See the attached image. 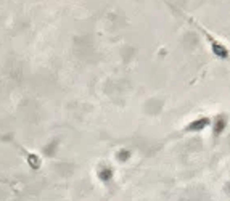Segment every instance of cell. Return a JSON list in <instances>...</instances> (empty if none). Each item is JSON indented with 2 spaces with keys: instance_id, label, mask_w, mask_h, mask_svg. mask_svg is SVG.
<instances>
[{
  "instance_id": "3957f363",
  "label": "cell",
  "mask_w": 230,
  "mask_h": 201,
  "mask_svg": "<svg viewBox=\"0 0 230 201\" xmlns=\"http://www.w3.org/2000/svg\"><path fill=\"white\" fill-rule=\"evenodd\" d=\"M209 125H211V116L203 114V116H200V118L190 121L182 129V132H201V130H204L206 127H209Z\"/></svg>"
},
{
  "instance_id": "6da1fadb",
  "label": "cell",
  "mask_w": 230,
  "mask_h": 201,
  "mask_svg": "<svg viewBox=\"0 0 230 201\" xmlns=\"http://www.w3.org/2000/svg\"><path fill=\"white\" fill-rule=\"evenodd\" d=\"M180 13H182V16H184V18L187 19V21L190 23V24L193 26L195 29H198V31H200V32L204 36V40L208 42L209 50H211L212 55H214L216 58H219V60H227V58L230 56V50H229V47L225 45V43L222 42L221 39H217V37H216L212 32H209V31L206 29L200 21H196L195 18H191L190 15H187V13H184V11H180Z\"/></svg>"
},
{
  "instance_id": "7a4b0ae2",
  "label": "cell",
  "mask_w": 230,
  "mask_h": 201,
  "mask_svg": "<svg viewBox=\"0 0 230 201\" xmlns=\"http://www.w3.org/2000/svg\"><path fill=\"white\" fill-rule=\"evenodd\" d=\"M227 124H229V118L225 113H217L214 118H211V132H212V137L214 138H219L222 134L225 132L227 129Z\"/></svg>"
}]
</instances>
